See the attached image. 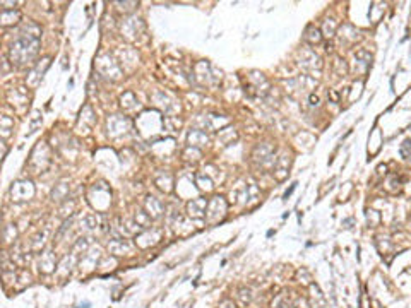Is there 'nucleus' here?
<instances>
[{"instance_id":"f257e3e1","label":"nucleus","mask_w":411,"mask_h":308,"mask_svg":"<svg viewBox=\"0 0 411 308\" xmlns=\"http://www.w3.org/2000/svg\"><path fill=\"white\" fill-rule=\"evenodd\" d=\"M40 48V36H35L31 33H22L21 38H17L9 48V58L16 65H26L33 62Z\"/></svg>"},{"instance_id":"f03ea898","label":"nucleus","mask_w":411,"mask_h":308,"mask_svg":"<svg viewBox=\"0 0 411 308\" xmlns=\"http://www.w3.org/2000/svg\"><path fill=\"white\" fill-rule=\"evenodd\" d=\"M11 194H12V200L14 202H24L29 200L31 197L35 195V187L31 182L27 180H19L16 182L11 188Z\"/></svg>"},{"instance_id":"7ed1b4c3","label":"nucleus","mask_w":411,"mask_h":308,"mask_svg":"<svg viewBox=\"0 0 411 308\" xmlns=\"http://www.w3.org/2000/svg\"><path fill=\"white\" fill-rule=\"evenodd\" d=\"M226 213V202L223 200V197H214L209 204H207V218L209 221H218Z\"/></svg>"},{"instance_id":"20e7f679","label":"nucleus","mask_w":411,"mask_h":308,"mask_svg":"<svg viewBox=\"0 0 411 308\" xmlns=\"http://www.w3.org/2000/svg\"><path fill=\"white\" fill-rule=\"evenodd\" d=\"M207 199H192L191 202L187 204V213L191 218L194 219H201L204 218L206 213H207Z\"/></svg>"},{"instance_id":"39448f33","label":"nucleus","mask_w":411,"mask_h":308,"mask_svg":"<svg viewBox=\"0 0 411 308\" xmlns=\"http://www.w3.org/2000/svg\"><path fill=\"white\" fill-rule=\"evenodd\" d=\"M38 265H40V270L45 274H50L53 272L55 267H57V257H55L53 252H41L40 254V260H38Z\"/></svg>"},{"instance_id":"423d86ee","label":"nucleus","mask_w":411,"mask_h":308,"mask_svg":"<svg viewBox=\"0 0 411 308\" xmlns=\"http://www.w3.org/2000/svg\"><path fill=\"white\" fill-rule=\"evenodd\" d=\"M146 209H147V214H149L151 218H160L161 213H163V202L154 195H147L146 197Z\"/></svg>"},{"instance_id":"0eeeda50","label":"nucleus","mask_w":411,"mask_h":308,"mask_svg":"<svg viewBox=\"0 0 411 308\" xmlns=\"http://www.w3.org/2000/svg\"><path fill=\"white\" fill-rule=\"evenodd\" d=\"M188 144H191L192 148H196V146H204V144H207L206 132L199 130V128H192V130L188 132Z\"/></svg>"},{"instance_id":"6e6552de","label":"nucleus","mask_w":411,"mask_h":308,"mask_svg":"<svg viewBox=\"0 0 411 308\" xmlns=\"http://www.w3.org/2000/svg\"><path fill=\"white\" fill-rule=\"evenodd\" d=\"M108 250H110V254H113V255H122L123 252L131 250V247H129V243L125 240H122V238H115V240L108 243Z\"/></svg>"},{"instance_id":"1a4fd4ad","label":"nucleus","mask_w":411,"mask_h":308,"mask_svg":"<svg viewBox=\"0 0 411 308\" xmlns=\"http://www.w3.org/2000/svg\"><path fill=\"white\" fill-rule=\"evenodd\" d=\"M276 178H278V180H283V178L286 177V175H288V169H290V156H286V154H283L281 156V158L276 161Z\"/></svg>"},{"instance_id":"9d476101","label":"nucleus","mask_w":411,"mask_h":308,"mask_svg":"<svg viewBox=\"0 0 411 308\" xmlns=\"http://www.w3.org/2000/svg\"><path fill=\"white\" fill-rule=\"evenodd\" d=\"M310 291H312V308H326V298L321 293V289L315 284H312Z\"/></svg>"},{"instance_id":"9b49d317","label":"nucleus","mask_w":411,"mask_h":308,"mask_svg":"<svg viewBox=\"0 0 411 308\" xmlns=\"http://www.w3.org/2000/svg\"><path fill=\"white\" fill-rule=\"evenodd\" d=\"M196 183L199 185L201 190H212V182L206 177V175H202V173H197L196 175Z\"/></svg>"},{"instance_id":"f8f14e48","label":"nucleus","mask_w":411,"mask_h":308,"mask_svg":"<svg viewBox=\"0 0 411 308\" xmlns=\"http://www.w3.org/2000/svg\"><path fill=\"white\" fill-rule=\"evenodd\" d=\"M305 40L310 41V43H321V40H322L321 31L315 29V27H308L307 35H305Z\"/></svg>"},{"instance_id":"ddd939ff","label":"nucleus","mask_w":411,"mask_h":308,"mask_svg":"<svg viewBox=\"0 0 411 308\" xmlns=\"http://www.w3.org/2000/svg\"><path fill=\"white\" fill-rule=\"evenodd\" d=\"M272 308H292V305H290V301L284 300V296H279L278 300L272 303Z\"/></svg>"},{"instance_id":"4468645a","label":"nucleus","mask_w":411,"mask_h":308,"mask_svg":"<svg viewBox=\"0 0 411 308\" xmlns=\"http://www.w3.org/2000/svg\"><path fill=\"white\" fill-rule=\"evenodd\" d=\"M310 107H319V96L310 94Z\"/></svg>"},{"instance_id":"2eb2a0df","label":"nucleus","mask_w":411,"mask_h":308,"mask_svg":"<svg viewBox=\"0 0 411 308\" xmlns=\"http://www.w3.org/2000/svg\"><path fill=\"white\" fill-rule=\"evenodd\" d=\"M226 305H230V306H233V303H232V301H230V300H225V301H221V305H219V306H221V308H223V306H226Z\"/></svg>"}]
</instances>
